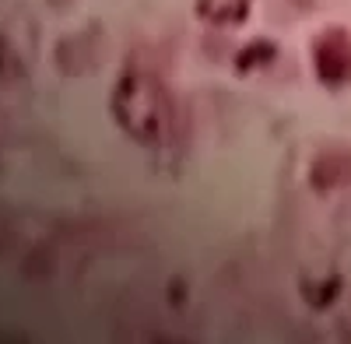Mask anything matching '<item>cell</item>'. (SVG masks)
Here are the masks:
<instances>
[{"label":"cell","mask_w":351,"mask_h":344,"mask_svg":"<svg viewBox=\"0 0 351 344\" xmlns=\"http://www.w3.org/2000/svg\"><path fill=\"white\" fill-rule=\"evenodd\" d=\"M112 120L134 145L165 148L176 134V102L165 81L144 67H127L109 95Z\"/></svg>","instance_id":"6da1fadb"},{"label":"cell","mask_w":351,"mask_h":344,"mask_svg":"<svg viewBox=\"0 0 351 344\" xmlns=\"http://www.w3.org/2000/svg\"><path fill=\"white\" fill-rule=\"evenodd\" d=\"M313 71L330 92L351 88V32L327 28L313 39Z\"/></svg>","instance_id":"7a4b0ae2"},{"label":"cell","mask_w":351,"mask_h":344,"mask_svg":"<svg viewBox=\"0 0 351 344\" xmlns=\"http://www.w3.org/2000/svg\"><path fill=\"white\" fill-rule=\"evenodd\" d=\"M246 49H250V53L239 56V67H243V71L250 67V60H271V56H274V46H271V42H250Z\"/></svg>","instance_id":"5b68a950"},{"label":"cell","mask_w":351,"mask_h":344,"mask_svg":"<svg viewBox=\"0 0 351 344\" xmlns=\"http://www.w3.org/2000/svg\"><path fill=\"white\" fill-rule=\"evenodd\" d=\"M309 183L319 193H330L351 183V148H327L319 151L313 169H309Z\"/></svg>","instance_id":"3957f363"},{"label":"cell","mask_w":351,"mask_h":344,"mask_svg":"<svg viewBox=\"0 0 351 344\" xmlns=\"http://www.w3.org/2000/svg\"><path fill=\"white\" fill-rule=\"evenodd\" d=\"M250 4L253 0H197L193 11L200 21H208L215 28H232L250 18Z\"/></svg>","instance_id":"277c9868"}]
</instances>
